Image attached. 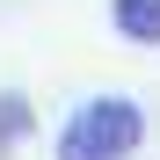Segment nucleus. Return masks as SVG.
Segmentation results:
<instances>
[{
	"instance_id": "f257e3e1",
	"label": "nucleus",
	"mask_w": 160,
	"mask_h": 160,
	"mask_svg": "<svg viewBox=\"0 0 160 160\" xmlns=\"http://www.w3.org/2000/svg\"><path fill=\"white\" fill-rule=\"evenodd\" d=\"M146 146V109L124 95H95L80 102L58 131V160H131Z\"/></svg>"
},
{
	"instance_id": "f03ea898",
	"label": "nucleus",
	"mask_w": 160,
	"mask_h": 160,
	"mask_svg": "<svg viewBox=\"0 0 160 160\" xmlns=\"http://www.w3.org/2000/svg\"><path fill=\"white\" fill-rule=\"evenodd\" d=\"M109 22L124 44H160V0H109Z\"/></svg>"
},
{
	"instance_id": "7ed1b4c3",
	"label": "nucleus",
	"mask_w": 160,
	"mask_h": 160,
	"mask_svg": "<svg viewBox=\"0 0 160 160\" xmlns=\"http://www.w3.org/2000/svg\"><path fill=\"white\" fill-rule=\"evenodd\" d=\"M29 131H37V109H29V95L0 88V160H8L15 146H29Z\"/></svg>"
}]
</instances>
